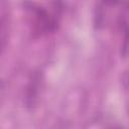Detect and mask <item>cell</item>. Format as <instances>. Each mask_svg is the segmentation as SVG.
Returning <instances> with one entry per match:
<instances>
[{
    "label": "cell",
    "instance_id": "3",
    "mask_svg": "<svg viewBox=\"0 0 129 129\" xmlns=\"http://www.w3.org/2000/svg\"><path fill=\"white\" fill-rule=\"evenodd\" d=\"M103 2L106 5H116L117 3L120 2V0H103Z\"/></svg>",
    "mask_w": 129,
    "mask_h": 129
},
{
    "label": "cell",
    "instance_id": "2",
    "mask_svg": "<svg viewBox=\"0 0 129 129\" xmlns=\"http://www.w3.org/2000/svg\"><path fill=\"white\" fill-rule=\"evenodd\" d=\"M123 29H124V41L122 45L121 54L123 58H127L129 56V23L124 22L123 23Z\"/></svg>",
    "mask_w": 129,
    "mask_h": 129
},
{
    "label": "cell",
    "instance_id": "1",
    "mask_svg": "<svg viewBox=\"0 0 129 129\" xmlns=\"http://www.w3.org/2000/svg\"><path fill=\"white\" fill-rule=\"evenodd\" d=\"M40 75L39 73H34L29 81V84L26 89V96H25V104L28 108H32L35 106L38 98L39 88H40Z\"/></svg>",
    "mask_w": 129,
    "mask_h": 129
}]
</instances>
